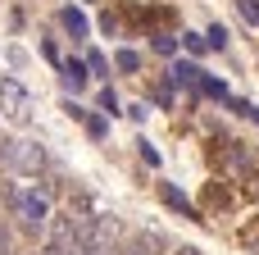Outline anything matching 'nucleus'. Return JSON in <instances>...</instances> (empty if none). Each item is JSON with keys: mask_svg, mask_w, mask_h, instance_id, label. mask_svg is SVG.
<instances>
[{"mask_svg": "<svg viewBox=\"0 0 259 255\" xmlns=\"http://www.w3.org/2000/svg\"><path fill=\"white\" fill-rule=\"evenodd\" d=\"M9 205H14V219H18V228L23 233H32V237H46V228H50V201L32 187V192H14L9 196Z\"/></svg>", "mask_w": 259, "mask_h": 255, "instance_id": "1", "label": "nucleus"}, {"mask_svg": "<svg viewBox=\"0 0 259 255\" xmlns=\"http://www.w3.org/2000/svg\"><path fill=\"white\" fill-rule=\"evenodd\" d=\"M0 110H5V119L9 123H32V96H27V87L18 82V78H0Z\"/></svg>", "mask_w": 259, "mask_h": 255, "instance_id": "2", "label": "nucleus"}, {"mask_svg": "<svg viewBox=\"0 0 259 255\" xmlns=\"http://www.w3.org/2000/svg\"><path fill=\"white\" fill-rule=\"evenodd\" d=\"M87 78H91V73H87V64H77V59H64V64H59V82H64V91H73V96H77V91L87 87Z\"/></svg>", "mask_w": 259, "mask_h": 255, "instance_id": "3", "label": "nucleus"}, {"mask_svg": "<svg viewBox=\"0 0 259 255\" xmlns=\"http://www.w3.org/2000/svg\"><path fill=\"white\" fill-rule=\"evenodd\" d=\"M59 23H64V32H68V37H87V14H82V9H73V5H68V9H59Z\"/></svg>", "mask_w": 259, "mask_h": 255, "instance_id": "4", "label": "nucleus"}, {"mask_svg": "<svg viewBox=\"0 0 259 255\" xmlns=\"http://www.w3.org/2000/svg\"><path fill=\"white\" fill-rule=\"evenodd\" d=\"M168 78H173L178 87H200V78H205V73H200L196 64H182V59H178V64L168 68Z\"/></svg>", "mask_w": 259, "mask_h": 255, "instance_id": "5", "label": "nucleus"}, {"mask_svg": "<svg viewBox=\"0 0 259 255\" xmlns=\"http://www.w3.org/2000/svg\"><path fill=\"white\" fill-rule=\"evenodd\" d=\"M159 196H164V205H168V210H178V214H187V219H196V210H191V201H187V196H182L178 187H168V183H164V187H159Z\"/></svg>", "mask_w": 259, "mask_h": 255, "instance_id": "6", "label": "nucleus"}, {"mask_svg": "<svg viewBox=\"0 0 259 255\" xmlns=\"http://www.w3.org/2000/svg\"><path fill=\"white\" fill-rule=\"evenodd\" d=\"M205 46H209V50H223V46H228V27H223V23H214V27L205 32Z\"/></svg>", "mask_w": 259, "mask_h": 255, "instance_id": "7", "label": "nucleus"}, {"mask_svg": "<svg viewBox=\"0 0 259 255\" xmlns=\"http://www.w3.org/2000/svg\"><path fill=\"white\" fill-rule=\"evenodd\" d=\"M114 64H118L123 73H137V68H141V59H137V50H118V55H114Z\"/></svg>", "mask_w": 259, "mask_h": 255, "instance_id": "8", "label": "nucleus"}, {"mask_svg": "<svg viewBox=\"0 0 259 255\" xmlns=\"http://www.w3.org/2000/svg\"><path fill=\"white\" fill-rule=\"evenodd\" d=\"M200 91H205V96H219V100H228V87H223L219 78H200Z\"/></svg>", "mask_w": 259, "mask_h": 255, "instance_id": "9", "label": "nucleus"}, {"mask_svg": "<svg viewBox=\"0 0 259 255\" xmlns=\"http://www.w3.org/2000/svg\"><path fill=\"white\" fill-rule=\"evenodd\" d=\"M82 123H87V132H91V137H96V141H100V137H105V132H109V123H105V119H100V114H87V119H82Z\"/></svg>", "mask_w": 259, "mask_h": 255, "instance_id": "10", "label": "nucleus"}, {"mask_svg": "<svg viewBox=\"0 0 259 255\" xmlns=\"http://www.w3.org/2000/svg\"><path fill=\"white\" fill-rule=\"evenodd\" d=\"M237 9L246 14V23H255V27H259V0H237Z\"/></svg>", "mask_w": 259, "mask_h": 255, "instance_id": "11", "label": "nucleus"}, {"mask_svg": "<svg viewBox=\"0 0 259 255\" xmlns=\"http://www.w3.org/2000/svg\"><path fill=\"white\" fill-rule=\"evenodd\" d=\"M155 50H159V55H173V50H178V41H173L168 32H155Z\"/></svg>", "mask_w": 259, "mask_h": 255, "instance_id": "12", "label": "nucleus"}, {"mask_svg": "<svg viewBox=\"0 0 259 255\" xmlns=\"http://www.w3.org/2000/svg\"><path fill=\"white\" fill-rule=\"evenodd\" d=\"M96 105H100V110H105V114H118V96H114V91H109V87H105V91H100V100H96Z\"/></svg>", "mask_w": 259, "mask_h": 255, "instance_id": "13", "label": "nucleus"}, {"mask_svg": "<svg viewBox=\"0 0 259 255\" xmlns=\"http://www.w3.org/2000/svg\"><path fill=\"white\" fill-rule=\"evenodd\" d=\"M182 41H187V50H191V55H200V50H205V37H200V32H182Z\"/></svg>", "mask_w": 259, "mask_h": 255, "instance_id": "14", "label": "nucleus"}, {"mask_svg": "<svg viewBox=\"0 0 259 255\" xmlns=\"http://www.w3.org/2000/svg\"><path fill=\"white\" fill-rule=\"evenodd\" d=\"M87 68H91V73H105V68H109V59H105L100 50H91V55H87Z\"/></svg>", "mask_w": 259, "mask_h": 255, "instance_id": "15", "label": "nucleus"}, {"mask_svg": "<svg viewBox=\"0 0 259 255\" xmlns=\"http://www.w3.org/2000/svg\"><path fill=\"white\" fill-rule=\"evenodd\" d=\"M137 151H141V160H146V164H150V169H155V164H159V151H155V146H150V141H137Z\"/></svg>", "mask_w": 259, "mask_h": 255, "instance_id": "16", "label": "nucleus"}, {"mask_svg": "<svg viewBox=\"0 0 259 255\" xmlns=\"http://www.w3.org/2000/svg\"><path fill=\"white\" fill-rule=\"evenodd\" d=\"M123 255H150V242H141V237H137V242H127V246H123Z\"/></svg>", "mask_w": 259, "mask_h": 255, "instance_id": "17", "label": "nucleus"}, {"mask_svg": "<svg viewBox=\"0 0 259 255\" xmlns=\"http://www.w3.org/2000/svg\"><path fill=\"white\" fill-rule=\"evenodd\" d=\"M64 114H68V119H87V110H82L77 100H68V105H64Z\"/></svg>", "mask_w": 259, "mask_h": 255, "instance_id": "18", "label": "nucleus"}, {"mask_svg": "<svg viewBox=\"0 0 259 255\" xmlns=\"http://www.w3.org/2000/svg\"><path fill=\"white\" fill-rule=\"evenodd\" d=\"M0 255H9V242H5V233H0Z\"/></svg>", "mask_w": 259, "mask_h": 255, "instance_id": "19", "label": "nucleus"}, {"mask_svg": "<svg viewBox=\"0 0 259 255\" xmlns=\"http://www.w3.org/2000/svg\"><path fill=\"white\" fill-rule=\"evenodd\" d=\"M178 255H200V251H196V246H182V251H178Z\"/></svg>", "mask_w": 259, "mask_h": 255, "instance_id": "20", "label": "nucleus"}]
</instances>
